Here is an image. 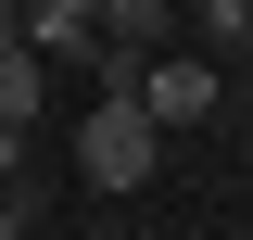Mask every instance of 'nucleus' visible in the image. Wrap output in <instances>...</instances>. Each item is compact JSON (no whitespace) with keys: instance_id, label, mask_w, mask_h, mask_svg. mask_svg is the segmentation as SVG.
Masks as SVG:
<instances>
[{"instance_id":"nucleus-1","label":"nucleus","mask_w":253,"mask_h":240,"mask_svg":"<svg viewBox=\"0 0 253 240\" xmlns=\"http://www.w3.org/2000/svg\"><path fill=\"white\" fill-rule=\"evenodd\" d=\"M152 164H165V114L139 89H101L76 114V190H139Z\"/></svg>"},{"instance_id":"nucleus-2","label":"nucleus","mask_w":253,"mask_h":240,"mask_svg":"<svg viewBox=\"0 0 253 240\" xmlns=\"http://www.w3.org/2000/svg\"><path fill=\"white\" fill-rule=\"evenodd\" d=\"M139 101L165 114V139L203 126V114H215V51H152V63H139Z\"/></svg>"},{"instance_id":"nucleus-5","label":"nucleus","mask_w":253,"mask_h":240,"mask_svg":"<svg viewBox=\"0 0 253 240\" xmlns=\"http://www.w3.org/2000/svg\"><path fill=\"white\" fill-rule=\"evenodd\" d=\"M89 13H101V0H89Z\"/></svg>"},{"instance_id":"nucleus-3","label":"nucleus","mask_w":253,"mask_h":240,"mask_svg":"<svg viewBox=\"0 0 253 240\" xmlns=\"http://www.w3.org/2000/svg\"><path fill=\"white\" fill-rule=\"evenodd\" d=\"M0 126H38V51H26V38L0 51Z\"/></svg>"},{"instance_id":"nucleus-4","label":"nucleus","mask_w":253,"mask_h":240,"mask_svg":"<svg viewBox=\"0 0 253 240\" xmlns=\"http://www.w3.org/2000/svg\"><path fill=\"white\" fill-rule=\"evenodd\" d=\"M0 240H26V202H13V190H0Z\"/></svg>"}]
</instances>
